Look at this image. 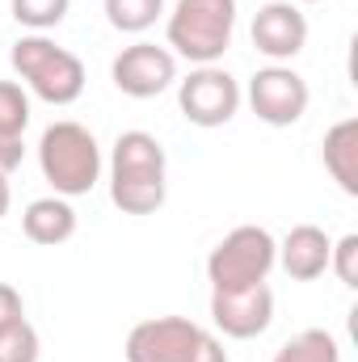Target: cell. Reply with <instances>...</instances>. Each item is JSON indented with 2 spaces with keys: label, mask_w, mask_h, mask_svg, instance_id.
Here are the masks:
<instances>
[{
  "label": "cell",
  "mask_w": 358,
  "mask_h": 362,
  "mask_svg": "<svg viewBox=\"0 0 358 362\" xmlns=\"http://www.w3.org/2000/svg\"><path fill=\"white\" fill-rule=\"evenodd\" d=\"M169 194V156L156 135L122 131L110 152V202L122 215H156Z\"/></svg>",
  "instance_id": "cell-1"
},
{
  "label": "cell",
  "mask_w": 358,
  "mask_h": 362,
  "mask_svg": "<svg viewBox=\"0 0 358 362\" xmlns=\"http://www.w3.org/2000/svg\"><path fill=\"white\" fill-rule=\"evenodd\" d=\"M13 72L21 76V85L47 105H72L85 93V64L81 55H72L68 47H59L47 34H21L8 51Z\"/></svg>",
  "instance_id": "cell-2"
},
{
  "label": "cell",
  "mask_w": 358,
  "mask_h": 362,
  "mask_svg": "<svg viewBox=\"0 0 358 362\" xmlns=\"http://www.w3.org/2000/svg\"><path fill=\"white\" fill-rule=\"evenodd\" d=\"M38 169L59 198L89 194L101 181V148H97L93 131L72 122V118L51 122L38 139Z\"/></svg>",
  "instance_id": "cell-3"
},
{
  "label": "cell",
  "mask_w": 358,
  "mask_h": 362,
  "mask_svg": "<svg viewBox=\"0 0 358 362\" xmlns=\"http://www.w3.org/2000/svg\"><path fill=\"white\" fill-rule=\"evenodd\" d=\"M127 362H228V350L215 333L190 316H152L127 333Z\"/></svg>",
  "instance_id": "cell-4"
},
{
  "label": "cell",
  "mask_w": 358,
  "mask_h": 362,
  "mask_svg": "<svg viewBox=\"0 0 358 362\" xmlns=\"http://www.w3.org/2000/svg\"><path fill=\"white\" fill-rule=\"evenodd\" d=\"M236 34V0H178L165 25L169 51L190 64H219Z\"/></svg>",
  "instance_id": "cell-5"
},
{
  "label": "cell",
  "mask_w": 358,
  "mask_h": 362,
  "mask_svg": "<svg viewBox=\"0 0 358 362\" xmlns=\"http://www.w3.org/2000/svg\"><path fill=\"white\" fill-rule=\"evenodd\" d=\"M274 266H278V240L258 223H241L211 249L207 282L211 291H241L266 282Z\"/></svg>",
  "instance_id": "cell-6"
},
{
  "label": "cell",
  "mask_w": 358,
  "mask_h": 362,
  "mask_svg": "<svg viewBox=\"0 0 358 362\" xmlns=\"http://www.w3.org/2000/svg\"><path fill=\"white\" fill-rule=\"evenodd\" d=\"M178 105H181L185 122H194L202 131H215V127H224V122L236 118V110H241V85L219 64H202L185 81H178Z\"/></svg>",
  "instance_id": "cell-7"
},
{
  "label": "cell",
  "mask_w": 358,
  "mask_h": 362,
  "mask_svg": "<svg viewBox=\"0 0 358 362\" xmlns=\"http://www.w3.org/2000/svg\"><path fill=\"white\" fill-rule=\"evenodd\" d=\"M110 76H114L118 93L148 101V97H161L165 89L178 85V55L169 47H156V42H131L110 64Z\"/></svg>",
  "instance_id": "cell-8"
},
{
  "label": "cell",
  "mask_w": 358,
  "mask_h": 362,
  "mask_svg": "<svg viewBox=\"0 0 358 362\" xmlns=\"http://www.w3.org/2000/svg\"><path fill=\"white\" fill-rule=\"evenodd\" d=\"M308 101H312L308 81L287 64L258 68L249 81V105L266 127H295L308 114Z\"/></svg>",
  "instance_id": "cell-9"
},
{
  "label": "cell",
  "mask_w": 358,
  "mask_h": 362,
  "mask_svg": "<svg viewBox=\"0 0 358 362\" xmlns=\"http://www.w3.org/2000/svg\"><path fill=\"white\" fill-rule=\"evenodd\" d=\"M211 320L232 341H253L274 325V291L266 282L241 291H211Z\"/></svg>",
  "instance_id": "cell-10"
},
{
  "label": "cell",
  "mask_w": 358,
  "mask_h": 362,
  "mask_svg": "<svg viewBox=\"0 0 358 362\" xmlns=\"http://www.w3.org/2000/svg\"><path fill=\"white\" fill-rule=\"evenodd\" d=\"M253 47L270 64H287L308 47V17L295 0H270L253 17Z\"/></svg>",
  "instance_id": "cell-11"
},
{
  "label": "cell",
  "mask_w": 358,
  "mask_h": 362,
  "mask_svg": "<svg viewBox=\"0 0 358 362\" xmlns=\"http://www.w3.org/2000/svg\"><path fill=\"white\" fill-rule=\"evenodd\" d=\"M329 249H333V240H329L325 228L295 223L282 236V245H278V266L295 282H312V278H321V274L329 270Z\"/></svg>",
  "instance_id": "cell-12"
},
{
  "label": "cell",
  "mask_w": 358,
  "mask_h": 362,
  "mask_svg": "<svg viewBox=\"0 0 358 362\" xmlns=\"http://www.w3.org/2000/svg\"><path fill=\"white\" fill-rule=\"evenodd\" d=\"M21 232H25V240H34V245H42V249H55V245H64V240L76 236V211H72V202L59 198V194L34 198V202L21 211Z\"/></svg>",
  "instance_id": "cell-13"
},
{
  "label": "cell",
  "mask_w": 358,
  "mask_h": 362,
  "mask_svg": "<svg viewBox=\"0 0 358 362\" xmlns=\"http://www.w3.org/2000/svg\"><path fill=\"white\" fill-rule=\"evenodd\" d=\"M325 173L342 185V194L358 198V118H342L325 131Z\"/></svg>",
  "instance_id": "cell-14"
},
{
  "label": "cell",
  "mask_w": 358,
  "mask_h": 362,
  "mask_svg": "<svg viewBox=\"0 0 358 362\" xmlns=\"http://www.w3.org/2000/svg\"><path fill=\"white\" fill-rule=\"evenodd\" d=\"M274 362H342V346L325 329H304V333H295L291 341L278 346Z\"/></svg>",
  "instance_id": "cell-15"
},
{
  "label": "cell",
  "mask_w": 358,
  "mask_h": 362,
  "mask_svg": "<svg viewBox=\"0 0 358 362\" xmlns=\"http://www.w3.org/2000/svg\"><path fill=\"white\" fill-rule=\"evenodd\" d=\"M165 13V0H105V21L118 34H144Z\"/></svg>",
  "instance_id": "cell-16"
},
{
  "label": "cell",
  "mask_w": 358,
  "mask_h": 362,
  "mask_svg": "<svg viewBox=\"0 0 358 362\" xmlns=\"http://www.w3.org/2000/svg\"><path fill=\"white\" fill-rule=\"evenodd\" d=\"M8 8H13V21L25 25L30 34H47L68 17L72 0H8Z\"/></svg>",
  "instance_id": "cell-17"
},
{
  "label": "cell",
  "mask_w": 358,
  "mask_h": 362,
  "mask_svg": "<svg viewBox=\"0 0 358 362\" xmlns=\"http://www.w3.org/2000/svg\"><path fill=\"white\" fill-rule=\"evenodd\" d=\"M30 127V93L17 81H0V135H25Z\"/></svg>",
  "instance_id": "cell-18"
},
{
  "label": "cell",
  "mask_w": 358,
  "mask_h": 362,
  "mask_svg": "<svg viewBox=\"0 0 358 362\" xmlns=\"http://www.w3.org/2000/svg\"><path fill=\"white\" fill-rule=\"evenodd\" d=\"M38 333H34V325L25 320V325H17L8 337H0V362H38Z\"/></svg>",
  "instance_id": "cell-19"
},
{
  "label": "cell",
  "mask_w": 358,
  "mask_h": 362,
  "mask_svg": "<svg viewBox=\"0 0 358 362\" xmlns=\"http://www.w3.org/2000/svg\"><path fill=\"white\" fill-rule=\"evenodd\" d=\"M329 270L342 278V286H350L358 291V236H342V240H333V249H329Z\"/></svg>",
  "instance_id": "cell-20"
},
{
  "label": "cell",
  "mask_w": 358,
  "mask_h": 362,
  "mask_svg": "<svg viewBox=\"0 0 358 362\" xmlns=\"http://www.w3.org/2000/svg\"><path fill=\"white\" fill-rule=\"evenodd\" d=\"M17 325H25V299L13 282H0V337H8Z\"/></svg>",
  "instance_id": "cell-21"
},
{
  "label": "cell",
  "mask_w": 358,
  "mask_h": 362,
  "mask_svg": "<svg viewBox=\"0 0 358 362\" xmlns=\"http://www.w3.org/2000/svg\"><path fill=\"white\" fill-rule=\"evenodd\" d=\"M25 160V139L21 135H0V173H13Z\"/></svg>",
  "instance_id": "cell-22"
},
{
  "label": "cell",
  "mask_w": 358,
  "mask_h": 362,
  "mask_svg": "<svg viewBox=\"0 0 358 362\" xmlns=\"http://www.w3.org/2000/svg\"><path fill=\"white\" fill-rule=\"evenodd\" d=\"M8 202H13V189H8V173H0V219L8 215Z\"/></svg>",
  "instance_id": "cell-23"
},
{
  "label": "cell",
  "mask_w": 358,
  "mask_h": 362,
  "mask_svg": "<svg viewBox=\"0 0 358 362\" xmlns=\"http://www.w3.org/2000/svg\"><path fill=\"white\" fill-rule=\"evenodd\" d=\"M299 4H321V0H299Z\"/></svg>",
  "instance_id": "cell-24"
}]
</instances>
